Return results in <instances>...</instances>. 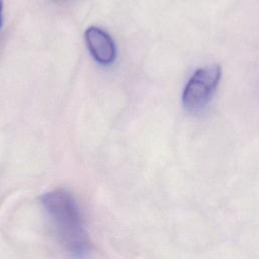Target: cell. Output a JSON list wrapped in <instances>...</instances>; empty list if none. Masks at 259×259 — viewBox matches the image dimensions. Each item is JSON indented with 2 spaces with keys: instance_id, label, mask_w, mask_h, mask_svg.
Listing matches in <instances>:
<instances>
[{
  "instance_id": "obj_3",
  "label": "cell",
  "mask_w": 259,
  "mask_h": 259,
  "mask_svg": "<svg viewBox=\"0 0 259 259\" xmlns=\"http://www.w3.org/2000/svg\"><path fill=\"white\" fill-rule=\"evenodd\" d=\"M91 56L101 65L111 64L116 57L115 45L111 36L97 26H89L84 33Z\"/></svg>"
},
{
  "instance_id": "obj_2",
  "label": "cell",
  "mask_w": 259,
  "mask_h": 259,
  "mask_svg": "<svg viewBox=\"0 0 259 259\" xmlns=\"http://www.w3.org/2000/svg\"><path fill=\"white\" fill-rule=\"evenodd\" d=\"M222 75L219 65L200 68L188 80L183 94L182 103L185 109L196 111L203 108L214 93Z\"/></svg>"
},
{
  "instance_id": "obj_1",
  "label": "cell",
  "mask_w": 259,
  "mask_h": 259,
  "mask_svg": "<svg viewBox=\"0 0 259 259\" xmlns=\"http://www.w3.org/2000/svg\"><path fill=\"white\" fill-rule=\"evenodd\" d=\"M41 203L66 250L77 256L87 252L90 241L73 195L65 189H56L42 194Z\"/></svg>"
},
{
  "instance_id": "obj_4",
  "label": "cell",
  "mask_w": 259,
  "mask_h": 259,
  "mask_svg": "<svg viewBox=\"0 0 259 259\" xmlns=\"http://www.w3.org/2000/svg\"><path fill=\"white\" fill-rule=\"evenodd\" d=\"M2 8H3V4H2V0H0V25H1V15H2Z\"/></svg>"
}]
</instances>
